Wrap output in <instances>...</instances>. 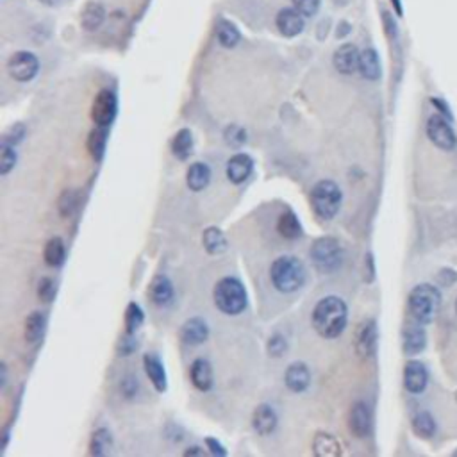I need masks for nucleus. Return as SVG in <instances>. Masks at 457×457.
<instances>
[{"mask_svg": "<svg viewBox=\"0 0 457 457\" xmlns=\"http://www.w3.org/2000/svg\"><path fill=\"white\" fill-rule=\"evenodd\" d=\"M349 320V308L340 297H325L312 309V325L318 334L327 340H334L347 327Z\"/></svg>", "mask_w": 457, "mask_h": 457, "instance_id": "obj_1", "label": "nucleus"}, {"mask_svg": "<svg viewBox=\"0 0 457 457\" xmlns=\"http://www.w3.org/2000/svg\"><path fill=\"white\" fill-rule=\"evenodd\" d=\"M270 279L277 291L281 293H293L300 290L306 282V268L302 261L293 256H281L273 261L270 268Z\"/></svg>", "mask_w": 457, "mask_h": 457, "instance_id": "obj_2", "label": "nucleus"}, {"mask_svg": "<svg viewBox=\"0 0 457 457\" xmlns=\"http://www.w3.org/2000/svg\"><path fill=\"white\" fill-rule=\"evenodd\" d=\"M439 304H441V295L430 284H418L417 288H412L408 299L412 320L420 321L421 325H427L434 320Z\"/></svg>", "mask_w": 457, "mask_h": 457, "instance_id": "obj_3", "label": "nucleus"}, {"mask_svg": "<svg viewBox=\"0 0 457 457\" xmlns=\"http://www.w3.org/2000/svg\"><path fill=\"white\" fill-rule=\"evenodd\" d=\"M214 304L225 314H240L247 308V291L234 277H223L214 286Z\"/></svg>", "mask_w": 457, "mask_h": 457, "instance_id": "obj_4", "label": "nucleus"}, {"mask_svg": "<svg viewBox=\"0 0 457 457\" xmlns=\"http://www.w3.org/2000/svg\"><path fill=\"white\" fill-rule=\"evenodd\" d=\"M312 264L323 273H332L343 264V250H341L340 241L336 238H318L309 249Z\"/></svg>", "mask_w": 457, "mask_h": 457, "instance_id": "obj_5", "label": "nucleus"}, {"mask_svg": "<svg viewBox=\"0 0 457 457\" xmlns=\"http://www.w3.org/2000/svg\"><path fill=\"white\" fill-rule=\"evenodd\" d=\"M341 200H343V195H341L340 186L336 184L334 181H320L312 188V209L323 220H331L338 214L341 208Z\"/></svg>", "mask_w": 457, "mask_h": 457, "instance_id": "obj_6", "label": "nucleus"}, {"mask_svg": "<svg viewBox=\"0 0 457 457\" xmlns=\"http://www.w3.org/2000/svg\"><path fill=\"white\" fill-rule=\"evenodd\" d=\"M427 136L436 147L443 150H452L457 143L452 125L443 118V114H434L427 122Z\"/></svg>", "mask_w": 457, "mask_h": 457, "instance_id": "obj_7", "label": "nucleus"}, {"mask_svg": "<svg viewBox=\"0 0 457 457\" xmlns=\"http://www.w3.org/2000/svg\"><path fill=\"white\" fill-rule=\"evenodd\" d=\"M8 70H10L13 79L20 82H27L36 77L38 70H40V61L31 52H16V54L11 55Z\"/></svg>", "mask_w": 457, "mask_h": 457, "instance_id": "obj_8", "label": "nucleus"}, {"mask_svg": "<svg viewBox=\"0 0 457 457\" xmlns=\"http://www.w3.org/2000/svg\"><path fill=\"white\" fill-rule=\"evenodd\" d=\"M93 122L99 127H109L116 116V95L111 90H100L91 108Z\"/></svg>", "mask_w": 457, "mask_h": 457, "instance_id": "obj_9", "label": "nucleus"}, {"mask_svg": "<svg viewBox=\"0 0 457 457\" xmlns=\"http://www.w3.org/2000/svg\"><path fill=\"white\" fill-rule=\"evenodd\" d=\"M429 382L427 368L420 361H409L404 368V386L409 393H423Z\"/></svg>", "mask_w": 457, "mask_h": 457, "instance_id": "obj_10", "label": "nucleus"}, {"mask_svg": "<svg viewBox=\"0 0 457 457\" xmlns=\"http://www.w3.org/2000/svg\"><path fill=\"white\" fill-rule=\"evenodd\" d=\"M402 338H404V352L408 354V356H417V354H420L421 350L425 349L427 334L425 331H423V325H421L420 321L412 320L411 323H408L402 332Z\"/></svg>", "mask_w": 457, "mask_h": 457, "instance_id": "obj_11", "label": "nucleus"}, {"mask_svg": "<svg viewBox=\"0 0 457 457\" xmlns=\"http://www.w3.org/2000/svg\"><path fill=\"white\" fill-rule=\"evenodd\" d=\"M349 425L356 438H367L371 432V412L365 402H358L352 406L349 417Z\"/></svg>", "mask_w": 457, "mask_h": 457, "instance_id": "obj_12", "label": "nucleus"}, {"mask_svg": "<svg viewBox=\"0 0 457 457\" xmlns=\"http://www.w3.org/2000/svg\"><path fill=\"white\" fill-rule=\"evenodd\" d=\"M359 58H361V52L358 50V47L352 45V43H345L340 49L334 52V66L340 73L345 75H350L356 70L359 69Z\"/></svg>", "mask_w": 457, "mask_h": 457, "instance_id": "obj_13", "label": "nucleus"}, {"mask_svg": "<svg viewBox=\"0 0 457 457\" xmlns=\"http://www.w3.org/2000/svg\"><path fill=\"white\" fill-rule=\"evenodd\" d=\"M284 382L288 389L295 391V393H302L311 384V371H309L306 362H293L288 367L284 373Z\"/></svg>", "mask_w": 457, "mask_h": 457, "instance_id": "obj_14", "label": "nucleus"}, {"mask_svg": "<svg viewBox=\"0 0 457 457\" xmlns=\"http://www.w3.org/2000/svg\"><path fill=\"white\" fill-rule=\"evenodd\" d=\"M277 29L281 31V34L288 38L299 36L300 32L304 31V14L299 11L291 10V8H286V10L279 11L277 14Z\"/></svg>", "mask_w": 457, "mask_h": 457, "instance_id": "obj_15", "label": "nucleus"}, {"mask_svg": "<svg viewBox=\"0 0 457 457\" xmlns=\"http://www.w3.org/2000/svg\"><path fill=\"white\" fill-rule=\"evenodd\" d=\"M254 170V161L249 154H236L227 163V177L234 184H241L250 177Z\"/></svg>", "mask_w": 457, "mask_h": 457, "instance_id": "obj_16", "label": "nucleus"}, {"mask_svg": "<svg viewBox=\"0 0 457 457\" xmlns=\"http://www.w3.org/2000/svg\"><path fill=\"white\" fill-rule=\"evenodd\" d=\"M209 336V327L202 318H190L184 325L181 327V338L186 345L197 347L202 345Z\"/></svg>", "mask_w": 457, "mask_h": 457, "instance_id": "obj_17", "label": "nucleus"}, {"mask_svg": "<svg viewBox=\"0 0 457 457\" xmlns=\"http://www.w3.org/2000/svg\"><path fill=\"white\" fill-rule=\"evenodd\" d=\"M377 345V325L373 320L365 321L356 336V350L361 358H370L375 352Z\"/></svg>", "mask_w": 457, "mask_h": 457, "instance_id": "obj_18", "label": "nucleus"}, {"mask_svg": "<svg viewBox=\"0 0 457 457\" xmlns=\"http://www.w3.org/2000/svg\"><path fill=\"white\" fill-rule=\"evenodd\" d=\"M190 379L197 389H200V391H209L214 384L211 362L206 361V359H197V361H193V365H191L190 368Z\"/></svg>", "mask_w": 457, "mask_h": 457, "instance_id": "obj_19", "label": "nucleus"}, {"mask_svg": "<svg viewBox=\"0 0 457 457\" xmlns=\"http://www.w3.org/2000/svg\"><path fill=\"white\" fill-rule=\"evenodd\" d=\"M252 427L258 434H270L277 427V412L270 406L263 404L254 411Z\"/></svg>", "mask_w": 457, "mask_h": 457, "instance_id": "obj_20", "label": "nucleus"}, {"mask_svg": "<svg viewBox=\"0 0 457 457\" xmlns=\"http://www.w3.org/2000/svg\"><path fill=\"white\" fill-rule=\"evenodd\" d=\"M143 367H145L147 375H149L150 382L154 384V388L158 389V391H164V389H166V371H164L163 362L159 361L158 356L145 354Z\"/></svg>", "mask_w": 457, "mask_h": 457, "instance_id": "obj_21", "label": "nucleus"}, {"mask_svg": "<svg viewBox=\"0 0 457 457\" xmlns=\"http://www.w3.org/2000/svg\"><path fill=\"white\" fill-rule=\"evenodd\" d=\"M359 73L368 81H377L380 77V59L373 49H367L359 58Z\"/></svg>", "mask_w": 457, "mask_h": 457, "instance_id": "obj_22", "label": "nucleus"}, {"mask_svg": "<svg viewBox=\"0 0 457 457\" xmlns=\"http://www.w3.org/2000/svg\"><path fill=\"white\" fill-rule=\"evenodd\" d=\"M186 181H188V186H190L191 191L206 190L209 181H211V168L206 163H193L188 168Z\"/></svg>", "mask_w": 457, "mask_h": 457, "instance_id": "obj_23", "label": "nucleus"}, {"mask_svg": "<svg viewBox=\"0 0 457 457\" xmlns=\"http://www.w3.org/2000/svg\"><path fill=\"white\" fill-rule=\"evenodd\" d=\"M150 299L158 306H166L173 300V284L164 275H158L150 286Z\"/></svg>", "mask_w": 457, "mask_h": 457, "instance_id": "obj_24", "label": "nucleus"}, {"mask_svg": "<svg viewBox=\"0 0 457 457\" xmlns=\"http://www.w3.org/2000/svg\"><path fill=\"white\" fill-rule=\"evenodd\" d=\"M312 450H314L317 456L321 457H336L341 454L340 441L332 434H327V432H318V434L314 436Z\"/></svg>", "mask_w": 457, "mask_h": 457, "instance_id": "obj_25", "label": "nucleus"}, {"mask_svg": "<svg viewBox=\"0 0 457 457\" xmlns=\"http://www.w3.org/2000/svg\"><path fill=\"white\" fill-rule=\"evenodd\" d=\"M277 229H279V234L286 240H297L302 236V225H300L297 214L291 211L281 214L279 222H277Z\"/></svg>", "mask_w": 457, "mask_h": 457, "instance_id": "obj_26", "label": "nucleus"}, {"mask_svg": "<svg viewBox=\"0 0 457 457\" xmlns=\"http://www.w3.org/2000/svg\"><path fill=\"white\" fill-rule=\"evenodd\" d=\"M172 152L177 159H188L193 152V136L190 129H181L172 140Z\"/></svg>", "mask_w": 457, "mask_h": 457, "instance_id": "obj_27", "label": "nucleus"}, {"mask_svg": "<svg viewBox=\"0 0 457 457\" xmlns=\"http://www.w3.org/2000/svg\"><path fill=\"white\" fill-rule=\"evenodd\" d=\"M43 258H45V263L49 267H61L64 263V258H66V249H64L63 240L61 238H52V240L47 241Z\"/></svg>", "mask_w": 457, "mask_h": 457, "instance_id": "obj_28", "label": "nucleus"}, {"mask_svg": "<svg viewBox=\"0 0 457 457\" xmlns=\"http://www.w3.org/2000/svg\"><path fill=\"white\" fill-rule=\"evenodd\" d=\"M45 332V314L40 311H34L25 320V340L29 343H36Z\"/></svg>", "mask_w": 457, "mask_h": 457, "instance_id": "obj_29", "label": "nucleus"}, {"mask_svg": "<svg viewBox=\"0 0 457 457\" xmlns=\"http://www.w3.org/2000/svg\"><path fill=\"white\" fill-rule=\"evenodd\" d=\"M202 241H204V247L209 254H222L227 250V240L223 232L218 229V227H209L206 229L204 236H202Z\"/></svg>", "mask_w": 457, "mask_h": 457, "instance_id": "obj_30", "label": "nucleus"}, {"mask_svg": "<svg viewBox=\"0 0 457 457\" xmlns=\"http://www.w3.org/2000/svg\"><path fill=\"white\" fill-rule=\"evenodd\" d=\"M106 20V11L100 4H88L82 11L81 23L86 31H95Z\"/></svg>", "mask_w": 457, "mask_h": 457, "instance_id": "obj_31", "label": "nucleus"}, {"mask_svg": "<svg viewBox=\"0 0 457 457\" xmlns=\"http://www.w3.org/2000/svg\"><path fill=\"white\" fill-rule=\"evenodd\" d=\"M217 38L225 49H232V47H236L241 41L240 31L236 29L234 23L227 22V20H222V22L218 23Z\"/></svg>", "mask_w": 457, "mask_h": 457, "instance_id": "obj_32", "label": "nucleus"}, {"mask_svg": "<svg viewBox=\"0 0 457 457\" xmlns=\"http://www.w3.org/2000/svg\"><path fill=\"white\" fill-rule=\"evenodd\" d=\"M106 141H108V129L106 127H97L95 131L90 132L88 136V150H90L91 158L95 161H100L104 156Z\"/></svg>", "mask_w": 457, "mask_h": 457, "instance_id": "obj_33", "label": "nucleus"}, {"mask_svg": "<svg viewBox=\"0 0 457 457\" xmlns=\"http://www.w3.org/2000/svg\"><path fill=\"white\" fill-rule=\"evenodd\" d=\"M412 430L415 434L420 436V438H432L436 432V421L432 418V415L427 411L418 412L417 417L412 418Z\"/></svg>", "mask_w": 457, "mask_h": 457, "instance_id": "obj_34", "label": "nucleus"}, {"mask_svg": "<svg viewBox=\"0 0 457 457\" xmlns=\"http://www.w3.org/2000/svg\"><path fill=\"white\" fill-rule=\"evenodd\" d=\"M111 443H113V439H111V434H109L108 429H99L91 438V445H90V452L91 456H106L109 452V448H111Z\"/></svg>", "mask_w": 457, "mask_h": 457, "instance_id": "obj_35", "label": "nucleus"}, {"mask_svg": "<svg viewBox=\"0 0 457 457\" xmlns=\"http://www.w3.org/2000/svg\"><path fill=\"white\" fill-rule=\"evenodd\" d=\"M79 200H81V197H79V191H75V190L63 191L58 200L59 213L63 214V217H70L72 213H75V209H77V206H79Z\"/></svg>", "mask_w": 457, "mask_h": 457, "instance_id": "obj_36", "label": "nucleus"}, {"mask_svg": "<svg viewBox=\"0 0 457 457\" xmlns=\"http://www.w3.org/2000/svg\"><path fill=\"white\" fill-rule=\"evenodd\" d=\"M145 320V314L141 311V308L138 306L136 302H131L127 306V312H125V327L127 332L129 334H134V332L140 329V325Z\"/></svg>", "mask_w": 457, "mask_h": 457, "instance_id": "obj_37", "label": "nucleus"}, {"mask_svg": "<svg viewBox=\"0 0 457 457\" xmlns=\"http://www.w3.org/2000/svg\"><path fill=\"white\" fill-rule=\"evenodd\" d=\"M16 164V150L14 145L8 143V141H2V149H0V173L2 175H8Z\"/></svg>", "mask_w": 457, "mask_h": 457, "instance_id": "obj_38", "label": "nucleus"}, {"mask_svg": "<svg viewBox=\"0 0 457 457\" xmlns=\"http://www.w3.org/2000/svg\"><path fill=\"white\" fill-rule=\"evenodd\" d=\"M245 140H247V132H245L243 127L231 125L225 129V141L231 147H240L243 145Z\"/></svg>", "mask_w": 457, "mask_h": 457, "instance_id": "obj_39", "label": "nucleus"}, {"mask_svg": "<svg viewBox=\"0 0 457 457\" xmlns=\"http://www.w3.org/2000/svg\"><path fill=\"white\" fill-rule=\"evenodd\" d=\"M286 350H288V341L284 340V336L273 334L270 341H268V354L272 358H281Z\"/></svg>", "mask_w": 457, "mask_h": 457, "instance_id": "obj_40", "label": "nucleus"}, {"mask_svg": "<svg viewBox=\"0 0 457 457\" xmlns=\"http://www.w3.org/2000/svg\"><path fill=\"white\" fill-rule=\"evenodd\" d=\"M295 10L302 13L304 16H312V14H317L318 10H320L321 0H293Z\"/></svg>", "mask_w": 457, "mask_h": 457, "instance_id": "obj_41", "label": "nucleus"}, {"mask_svg": "<svg viewBox=\"0 0 457 457\" xmlns=\"http://www.w3.org/2000/svg\"><path fill=\"white\" fill-rule=\"evenodd\" d=\"M55 295V282L50 279V277H43L38 286V297H40L43 302H50L54 299Z\"/></svg>", "mask_w": 457, "mask_h": 457, "instance_id": "obj_42", "label": "nucleus"}, {"mask_svg": "<svg viewBox=\"0 0 457 457\" xmlns=\"http://www.w3.org/2000/svg\"><path fill=\"white\" fill-rule=\"evenodd\" d=\"M118 350H120L122 356H127V354L134 352V350H136V340H134V336L127 332L125 338H122V341H120V347H118Z\"/></svg>", "mask_w": 457, "mask_h": 457, "instance_id": "obj_43", "label": "nucleus"}, {"mask_svg": "<svg viewBox=\"0 0 457 457\" xmlns=\"http://www.w3.org/2000/svg\"><path fill=\"white\" fill-rule=\"evenodd\" d=\"M23 136H25V129H23L22 123H18V125H14L13 129H11L10 134L4 138V141H8V143H11V145H16V143L22 141Z\"/></svg>", "mask_w": 457, "mask_h": 457, "instance_id": "obj_44", "label": "nucleus"}, {"mask_svg": "<svg viewBox=\"0 0 457 457\" xmlns=\"http://www.w3.org/2000/svg\"><path fill=\"white\" fill-rule=\"evenodd\" d=\"M122 389H123V395H125L127 399H132V397H134V393L138 391L136 379H134V377H127V379L122 382Z\"/></svg>", "mask_w": 457, "mask_h": 457, "instance_id": "obj_45", "label": "nucleus"}, {"mask_svg": "<svg viewBox=\"0 0 457 457\" xmlns=\"http://www.w3.org/2000/svg\"><path fill=\"white\" fill-rule=\"evenodd\" d=\"M206 443H208V447H209V450H211V454H213V456H217V457H223L225 456V448L222 447V445H220V441H218V439H214V438H206Z\"/></svg>", "mask_w": 457, "mask_h": 457, "instance_id": "obj_46", "label": "nucleus"}, {"mask_svg": "<svg viewBox=\"0 0 457 457\" xmlns=\"http://www.w3.org/2000/svg\"><path fill=\"white\" fill-rule=\"evenodd\" d=\"M184 456L202 457V456H204V450H202V448H199V447H191V448H188V450H184Z\"/></svg>", "mask_w": 457, "mask_h": 457, "instance_id": "obj_47", "label": "nucleus"}, {"mask_svg": "<svg viewBox=\"0 0 457 457\" xmlns=\"http://www.w3.org/2000/svg\"><path fill=\"white\" fill-rule=\"evenodd\" d=\"M0 373H2V380H0V386L4 388L5 379H8V368H5V362H2V365H0Z\"/></svg>", "mask_w": 457, "mask_h": 457, "instance_id": "obj_48", "label": "nucleus"}, {"mask_svg": "<svg viewBox=\"0 0 457 457\" xmlns=\"http://www.w3.org/2000/svg\"><path fill=\"white\" fill-rule=\"evenodd\" d=\"M391 2H393V5H395V10H397V13L402 14V4H400V0H391Z\"/></svg>", "mask_w": 457, "mask_h": 457, "instance_id": "obj_49", "label": "nucleus"}, {"mask_svg": "<svg viewBox=\"0 0 457 457\" xmlns=\"http://www.w3.org/2000/svg\"><path fill=\"white\" fill-rule=\"evenodd\" d=\"M45 5H55L59 2V0H41Z\"/></svg>", "mask_w": 457, "mask_h": 457, "instance_id": "obj_50", "label": "nucleus"}, {"mask_svg": "<svg viewBox=\"0 0 457 457\" xmlns=\"http://www.w3.org/2000/svg\"><path fill=\"white\" fill-rule=\"evenodd\" d=\"M456 311H457V300H456Z\"/></svg>", "mask_w": 457, "mask_h": 457, "instance_id": "obj_51", "label": "nucleus"}, {"mask_svg": "<svg viewBox=\"0 0 457 457\" xmlns=\"http://www.w3.org/2000/svg\"><path fill=\"white\" fill-rule=\"evenodd\" d=\"M456 456H457V450H456Z\"/></svg>", "mask_w": 457, "mask_h": 457, "instance_id": "obj_52", "label": "nucleus"}, {"mask_svg": "<svg viewBox=\"0 0 457 457\" xmlns=\"http://www.w3.org/2000/svg\"><path fill=\"white\" fill-rule=\"evenodd\" d=\"M456 399H457V393H456Z\"/></svg>", "mask_w": 457, "mask_h": 457, "instance_id": "obj_53", "label": "nucleus"}]
</instances>
